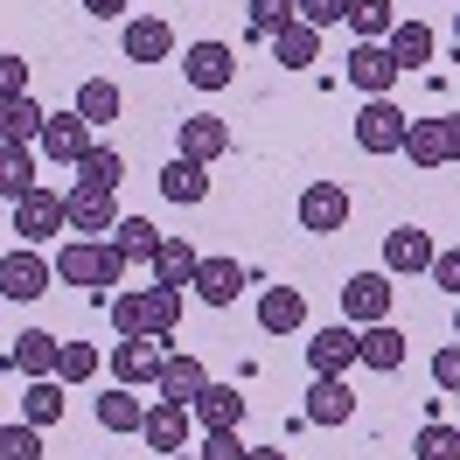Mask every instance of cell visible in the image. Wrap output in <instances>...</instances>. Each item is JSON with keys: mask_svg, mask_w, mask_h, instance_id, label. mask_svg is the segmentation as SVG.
Returning a JSON list of instances; mask_svg holds the SVG:
<instances>
[{"mask_svg": "<svg viewBox=\"0 0 460 460\" xmlns=\"http://www.w3.org/2000/svg\"><path fill=\"white\" fill-rule=\"evenodd\" d=\"M49 265H57L63 287H91V293H119L126 287V259L112 252V237H70Z\"/></svg>", "mask_w": 460, "mask_h": 460, "instance_id": "1", "label": "cell"}, {"mask_svg": "<svg viewBox=\"0 0 460 460\" xmlns=\"http://www.w3.org/2000/svg\"><path fill=\"white\" fill-rule=\"evenodd\" d=\"M404 126H411V119L398 112V98H363V112H356L349 133H356L363 154H404Z\"/></svg>", "mask_w": 460, "mask_h": 460, "instance_id": "2", "label": "cell"}, {"mask_svg": "<svg viewBox=\"0 0 460 460\" xmlns=\"http://www.w3.org/2000/svg\"><path fill=\"white\" fill-rule=\"evenodd\" d=\"M404 161H411V168H447V161H460V119H411V126H404Z\"/></svg>", "mask_w": 460, "mask_h": 460, "instance_id": "3", "label": "cell"}, {"mask_svg": "<svg viewBox=\"0 0 460 460\" xmlns=\"http://www.w3.org/2000/svg\"><path fill=\"white\" fill-rule=\"evenodd\" d=\"M49 279H57V265L42 259L35 244L0 252V293H7V300H42V293H49Z\"/></svg>", "mask_w": 460, "mask_h": 460, "instance_id": "4", "label": "cell"}, {"mask_svg": "<svg viewBox=\"0 0 460 460\" xmlns=\"http://www.w3.org/2000/svg\"><path fill=\"white\" fill-rule=\"evenodd\" d=\"M63 217L84 237H105V230H119V196L112 189H91V181H70L63 189Z\"/></svg>", "mask_w": 460, "mask_h": 460, "instance_id": "5", "label": "cell"}, {"mask_svg": "<svg viewBox=\"0 0 460 460\" xmlns=\"http://www.w3.org/2000/svg\"><path fill=\"white\" fill-rule=\"evenodd\" d=\"M342 77L363 91V98H391L404 70L391 63V49H384V42H356V49H349V63H342Z\"/></svg>", "mask_w": 460, "mask_h": 460, "instance_id": "6", "label": "cell"}, {"mask_svg": "<svg viewBox=\"0 0 460 460\" xmlns=\"http://www.w3.org/2000/svg\"><path fill=\"white\" fill-rule=\"evenodd\" d=\"M91 133H98V126H91L84 112H49V119H42V140H35V146H42L49 161H63V168H77L91 146H98Z\"/></svg>", "mask_w": 460, "mask_h": 460, "instance_id": "7", "label": "cell"}, {"mask_svg": "<svg viewBox=\"0 0 460 460\" xmlns=\"http://www.w3.org/2000/svg\"><path fill=\"white\" fill-rule=\"evenodd\" d=\"M14 230H22V244H49L57 230H70V217H63V196L35 181L29 196L14 202Z\"/></svg>", "mask_w": 460, "mask_h": 460, "instance_id": "8", "label": "cell"}, {"mask_svg": "<svg viewBox=\"0 0 460 460\" xmlns=\"http://www.w3.org/2000/svg\"><path fill=\"white\" fill-rule=\"evenodd\" d=\"M342 321L349 328L391 321V272H356V279L342 287Z\"/></svg>", "mask_w": 460, "mask_h": 460, "instance_id": "9", "label": "cell"}, {"mask_svg": "<svg viewBox=\"0 0 460 460\" xmlns=\"http://www.w3.org/2000/svg\"><path fill=\"white\" fill-rule=\"evenodd\" d=\"M342 224H349V189L342 181H307V189H300V230L335 237Z\"/></svg>", "mask_w": 460, "mask_h": 460, "instance_id": "10", "label": "cell"}, {"mask_svg": "<svg viewBox=\"0 0 460 460\" xmlns=\"http://www.w3.org/2000/svg\"><path fill=\"white\" fill-rule=\"evenodd\" d=\"M181 77H189L196 91H230L237 49H230V42H189V49H181Z\"/></svg>", "mask_w": 460, "mask_h": 460, "instance_id": "11", "label": "cell"}, {"mask_svg": "<svg viewBox=\"0 0 460 460\" xmlns=\"http://www.w3.org/2000/svg\"><path fill=\"white\" fill-rule=\"evenodd\" d=\"M161 363H168V349L154 342V335H133V342H112V384H126V391H146V384L161 376Z\"/></svg>", "mask_w": 460, "mask_h": 460, "instance_id": "12", "label": "cell"}, {"mask_svg": "<svg viewBox=\"0 0 460 460\" xmlns=\"http://www.w3.org/2000/svg\"><path fill=\"white\" fill-rule=\"evenodd\" d=\"M307 370H314V376H349V370H356V328H349V321L314 328V342H307Z\"/></svg>", "mask_w": 460, "mask_h": 460, "instance_id": "13", "label": "cell"}, {"mask_svg": "<svg viewBox=\"0 0 460 460\" xmlns=\"http://www.w3.org/2000/svg\"><path fill=\"white\" fill-rule=\"evenodd\" d=\"M119 49H126V63H168L174 57V29L161 14H133V22L119 29Z\"/></svg>", "mask_w": 460, "mask_h": 460, "instance_id": "14", "label": "cell"}, {"mask_svg": "<svg viewBox=\"0 0 460 460\" xmlns=\"http://www.w3.org/2000/svg\"><path fill=\"white\" fill-rule=\"evenodd\" d=\"M189 426H196V411H189V404H146L140 439L154 447V454H189Z\"/></svg>", "mask_w": 460, "mask_h": 460, "instance_id": "15", "label": "cell"}, {"mask_svg": "<svg viewBox=\"0 0 460 460\" xmlns=\"http://www.w3.org/2000/svg\"><path fill=\"white\" fill-rule=\"evenodd\" d=\"M349 419H356L349 376H314L307 384V426H349Z\"/></svg>", "mask_w": 460, "mask_h": 460, "instance_id": "16", "label": "cell"}, {"mask_svg": "<svg viewBox=\"0 0 460 460\" xmlns=\"http://www.w3.org/2000/svg\"><path fill=\"white\" fill-rule=\"evenodd\" d=\"M432 252H439V244H432L419 224H398L384 237V272H398V279L404 272H432Z\"/></svg>", "mask_w": 460, "mask_h": 460, "instance_id": "17", "label": "cell"}, {"mask_svg": "<svg viewBox=\"0 0 460 460\" xmlns=\"http://www.w3.org/2000/svg\"><path fill=\"white\" fill-rule=\"evenodd\" d=\"M356 363L363 370H404V335L391 328V321H370V328H356Z\"/></svg>", "mask_w": 460, "mask_h": 460, "instance_id": "18", "label": "cell"}, {"mask_svg": "<svg viewBox=\"0 0 460 460\" xmlns=\"http://www.w3.org/2000/svg\"><path fill=\"white\" fill-rule=\"evenodd\" d=\"M181 154L189 161H224L230 154V119H217V112H196V119H181Z\"/></svg>", "mask_w": 460, "mask_h": 460, "instance_id": "19", "label": "cell"}, {"mask_svg": "<svg viewBox=\"0 0 460 460\" xmlns=\"http://www.w3.org/2000/svg\"><path fill=\"white\" fill-rule=\"evenodd\" d=\"M189 411H196L202 432H230L244 419V391H237V384H202V398L189 404Z\"/></svg>", "mask_w": 460, "mask_h": 460, "instance_id": "20", "label": "cell"}, {"mask_svg": "<svg viewBox=\"0 0 460 460\" xmlns=\"http://www.w3.org/2000/svg\"><path fill=\"white\" fill-rule=\"evenodd\" d=\"M300 321H307V293L300 287H265V300H259L265 335H300Z\"/></svg>", "mask_w": 460, "mask_h": 460, "instance_id": "21", "label": "cell"}, {"mask_svg": "<svg viewBox=\"0 0 460 460\" xmlns=\"http://www.w3.org/2000/svg\"><path fill=\"white\" fill-rule=\"evenodd\" d=\"M202 384H209V370H202L196 356H168L161 363V376H154V391H161V404H196Z\"/></svg>", "mask_w": 460, "mask_h": 460, "instance_id": "22", "label": "cell"}, {"mask_svg": "<svg viewBox=\"0 0 460 460\" xmlns=\"http://www.w3.org/2000/svg\"><path fill=\"white\" fill-rule=\"evenodd\" d=\"M189 287H196L202 300H209V307H230V300L244 293V265H237V259H202Z\"/></svg>", "mask_w": 460, "mask_h": 460, "instance_id": "23", "label": "cell"}, {"mask_svg": "<svg viewBox=\"0 0 460 460\" xmlns=\"http://www.w3.org/2000/svg\"><path fill=\"white\" fill-rule=\"evenodd\" d=\"M57 356H63V342H57V335H42V328L14 335V349H7V363H14L22 376H57Z\"/></svg>", "mask_w": 460, "mask_h": 460, "instance_id": "24", "label": "cell"}, {"mask_svg": "<svg viewBox=\"0 0 460 460\" xmlns=\"http://www.w3.org/2000/svg\"><path fill=\"white\" fill-rule=\"evenodd\" d=\"M112 328H119V342L154 335V293H146V287H119L112 293Z\"/></svg>", "mask_w": 460, "mask_h": 460, "instance_id": "25", "label": "cell"}, {"mask_svg": "<svg viewBox=\"0 0 460 460\" xmlns=\"http://www.w3.org/2000/svg\"><path fill=\"white\" fill-rule=\"evenodd\" d=\"M384 49H391V63H398V70H419V63H432L439 35H432L426 22H398V29L384 35Z\"/></svg>", "mask_w": 460, "mask_h": 460, "instance_id": "26", "label": "cell"}, {"mask_svg": "<svg viewBox=\"0 0 460 460\" xmlns=\"http://www.w3.org/2000/svg\"><path fill=\"white\" fill-rule=\"evenodd\" d=\"M196 265H202V252L189 237H161V252H154V287H189Z\"/></svg>", "mask_w": 460, "mask_h": 460, "instance_id": "27", "label": "cell"}, {"mask_svg": "<svg viewBox=\"0 0 460 460\" xmlns=\"http://www.w3.org/2000/svg\"><path fill=\"white\" fill-rule=\"evenodd\" d=\"M161 196H168V202H202V196H209V168L189 161V154H174L168 168H161Z\"/></svg>", "mask_w": 460, "mask_h": 460, "instance_id": "28", "label": "cell"}, {"mask_svg": "<svg viewBox=\"0 0 460 460\" xmlns=\"http://www.w3.org/2000/svg\"><path fill=\"white\" fill-rule=\"evenodd\" d=\"M29 189H35V146L0 140V196H7V202H22Z\"/></svg>", "mask_w": 460, "mask_h": 460, "instance_id": "29", "label": "cell"}, {"mask_svg": "<svg viewBox=\"0 0 460 460\" xmlns=\"http://www.w3.org/2000/svg\"><path fill=\"white\" fill-rule=\"evenodd\" d=\"M112 252L126 265H154V252H161V230L146 224V217H119V230H112Z\"/></svg>", "mask_w": 460, "mask_h": 460, "instance_id": "30", "label": "cell"}, {"mask_svg": "<svg viewBox=\"0 0 460 460\" xmlns=\"http://www.w3.org/2000/svg\"><path fill=\"white\" fill-rule=\"evenodd\" d=\"M22 419L29 426H57L63 419V376H29V391H22Z\"/></svg>", "mask_w": 460, "mask_h": 460, "instance_id": "31", "label": "cell"}, {"mask_svg": "<svg viewBox=\"0 0 460 460\" xmlns=\"http://www.w3.org/2000/svg\"><path fill=\"white\" fill-rule=\"evenodd\" d=\"M272 57L287 63V70H307V63H321V29H307V22H287V29L272 35Z\"/></svg>", "mask_w": 460, "mask_h": 460, "instance_id": "32", "label": "cell"}, {"mask_svg": "<svg viewBox=\"0 0 460 460\" xmlns=\"http://www.w3.org/2000/svg\"><path fill=\"white\" fill-rule=\"evenodd\" d=\"M98 426H105V432H140L146 426V404L133 398L126 384H112V391L98 398Z\"/></svg>", "mask_w": 460, "mask_h": 460, "instance_id": "33", "label": "cell"}, {"mask_svg": "<svg viewBox=\"0 0 460 460\" xmlns=\"http://www.w3.org/2000/svg\"><path fill=\"white\" fill-rule=\"evenodd\" d=\"M77 112H84L91 126H112V119L126 112V98H119L112 77H84V84H77Z\"/></svg>", "mask_w": 460, "mask_h": 460, "instance_id": "34", "label": "cell"}, {"mask_svg": "<svg viewBox=\"0 0 460 460\" xmlns=\"http://www.w3.org/2000/svg\"><path fill=\"white\" fill-rule=\"evenodd\" d=\"M342 22L363 35V42H384V35L398 29V7H391V0H349V14H342Z\"/></svg>", "mask_w": 460, "mask_h": 460, "instance_id": "35", "label": "cell"}, {"mask_svg": "<svg viewBox=\"0 0 460 460\" xmlns=\"http://www.w3.org/2000/svg\"><path fill=\"white\" fill-rule=\"evenodd\" d=\"M77 181H91V189H112V196H119V181H126V154H119V146H91L84 161H77Z\"/></svg>", "mask_w": 460, "mask_h": 460, "instance_id": "36", "label": "cell"}, {"mask_svg": "<svg viewBox=\"0 0 460 460\" xmlns=\"http://www.w3.org/2000/svg\"><path fill=\"white\" fill-rule=\"evenodd\" d=\"M244 22H252L259 42H272L287 22H300V0H252V7H244Z\"/></svg>", "mask_w": 460, "mask_h": 460, "instance_id": "37", "label": "cell"}, {"mask_svg": "<svg viewBox=\"0 0 460 460\" xmlns=\"http://www.w3.org/2000/svg\"><path fill=\"white\" fill-rule=\"evenodd\" d=\"M42 119H49V112H42V105H35L29 91H22V98H7V140H22V146H35V140H42Z\"/></svg>", "mask_w": 460, "mask_h": 460, "instance_id": "38", "label": "cell"}, {"mask_svg": "<svg viewBox=\"0 0 460 460\" xmlns=\"http://www.w3.org/2000/svg\"><path fill=\"white\" fill-rule=\"evenodd\" d=\"M0 460H42V426H29V419L0 426Z\"/></svg>", "mask_w": 460, "mask_h": 460, "instance_id": "39", "label": "cell"}, {"mask_svg": "<svg viewBox=\"0 0 460 460\" xmlns=\"http://www.w3.org/2000/svg\"><path fill=\"white\" fill-rule=\"evenodd\" d=\"M98 363H105V356H98L91 342H63L57 376H63V384H91V376H98Z\"/></svg>", "mask_w": 460, "mask_h": 460, "instance_id": "40", "label": "cell"}, {"mask_svg": "<svg viewBox=\"0 0 460 460\" xmlns=\"http://www.w3.org/2000/svg\"><path fill=\"white\" fill-rule=\"evenodd\" d=\"M411 454H419V460H460V432L432 419V426H419V439H411Z\"/></svg>", "mask_w": 460, "mask_h": 460, "instance_id": "41", "label": "cell"}, {"mask_svg": "<svg viewBox=\"0 0 460 460\" xmlns=\"http://www.w3.org/2000/svg\"><path fill=\"white\" fill-rule=\"evenodd\" d=\"M154 293V342H168L181 328V287H146Z\"/></svg>", "mask_w": 460, "mask_h": 460, "instance_id": "42", "label": "cell"}, {"mask_svg": "<svg viewBox=\"0 0 460 460\" xmlns=\"http://www.w3.org/2000/svg\"><path fill=\"white\" fill-rule=\"evenodd\" d=\"M432 384H439L447 398H460V342H447L439 356H432Z\"/></svg>", "mask_w": 460, "mask_h": 460, "instance_id": "43", "label": "cell"}, {"mask_svg": "<svg viewBox=\"0 0 460 460\" xmlns=\"http://www.w3.org/2000/svg\"><path fill=\"white\" fill-rule=\"evenodd\" d=\"M342 14H349V0H300V22L307 29H335Z\"/></svg>", "mask_w": 460, "mask_h": 460, "instance_id": "44", "label": "cell"}, {"mask_svg": "<svg viewBox=\"0 0 460 460\" xmlns=\"http://www.w3.org/2000/svg\"><path fill=\"white\" fill-rule=\"evenodd\" d=\"M432 287L460 300V244H454V252H432Z\"/></svg>", "mask_w": 460, "mask_h": 460, "instance_id": "45", "label": "cell"}, {"mask_svg": "<svg viewBox=\"0 0 460 460\" xmlns=\"http://www.w3.org/2000/svg\"><path fill=\"white\" fill-rule=\"evenodd\" d=\"M244 454H252V447L237 439V426H230V432H209V439H202V460H244Z\"/></svg>", "mask_w": 460, "mask_h": 460, "instance_id": "46", "label": "cell"}, {"mask_svg": "<svg viewBox=\"0 0 460 460\" xmlns=\"http://www.w3.org/2000/svg\"><path fill=\"white\" fill-rule=\"evenodd\" d=\"M22 91H29V63L0 49V98H22Z\"/></svg>", "mask_w": 460, "mask_h": 460, "instance_id": "47", "label": "cell"}, {"mask_svg": "<svg viewBox=\"0 0 460 460\" xmlns=\"http://www.w3.org/2000/svg\"><path fill=\"white\" fill-rule=\"evenodd\" d=\"M119 7L126 0H84V14H98V22H119Z\"/></svg>", "mask_w": 460, "mask_h": 460, "instance_id": "48", "label": "cell"}, {"mask_svg": "<svg viewBox=\"0 0 460 460\" xmlns=\"http://www.w3.org/2000/svg\"><path fill=\"white\" fill-rule=\"evenodd\" d=\"M244 460H293V454H279V447H252Z\"/></svg>", "mask_w": 460, "mask_h": 460, "instance_id": "49", "label": "cell"}, {"mask_svg": "<svg viewBox=\"0 0 460 460\" xmlns=\"http://www.w3.org/2000/svg\"><path fill=\"white\" fill-rule=\"evenodd\" d=\"M0 140H7V98H0Z\"/></svg>", "mask_w": 460, "mask_h": 460, "instance_id": "50", "label": "cell"}, {"mask_svg": "<svg viewBox=\"0 0 460 460\" xmlns=\"http://www.w3.org/2000/svg\"><path fill=\"white\" fill-rule=\"evenodd\" d=\"M454 49H460V7H454Z\"/></svg>", "mask_w": 460, "mask_h": 460, "instance_id": "51", "label": "cell"}, {"mask_svg": "<svg viewBox=\"0 0 460 460\" xmlns=\"http://www.w3.org/2000/svg\"><path fill=\"white\" fill-rule=\"evenodd\" d=\"M454 342H460V300H454Z\"/></svg>", "mask_w": 460, "mask_h": 460, "instance_id": "52", "label": "cell"}, {"mask_svg": "<svg viewBox=\"0 0 460 460\" xmlns=\"http://www.w3.org/2000/svg\"><path fill=\"white\" fill-rule=\"evenodd\" d=\"M168 460H202V454H168Z\"/></svg>", "mask_w": 460, "mask_h": 460, "instance_id": "53", "label": "cell"}, {"mask_svg": "<svg viewBox=\"0 0 460 460\" xmlns=\"http://www.w3.org/2000/svg\"><path fill=\"white\" fill-rule=\"evenodd\" d=\"M0 426H7V404H0Z\"/></svg>", "mask_w": 460, "mask_h": 460, "instance_id": "54", "label": "cell"}]
</instances>
